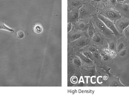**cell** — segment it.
<instances>
[{"label":"cell","instance_id":"cell-13","mask_svg":"<svg viewBox=\"0 0 129 102\" xmlns=\"http://www.w3.org/2000/svg\"><path fill=\"white\" fill-rule=\"evenodd\" d=\"M79 17V12L78 10H75L71 13L70 18L72 21L77 20Z\"/></svg>","mask_w":129,"mask_h":102},{"label":"cell","instance_id":"cell-17","mask_svg":"<svg viewBox=\"0 0 129 102\" xmlns=\"http://www.w3.org/2000/svg\"><path fill=\"white\" fill-rule=\"evenodd\" d=\"M16 36L18 39H23L25 37V34L23 31L20 30L16 33Z\"/></svg>","mask_w":129,"mask_h":102},{"label":"cell","instance_id":"cell-21","mask_svg":"<svg viewBox=\"0 0 129 102\" xmlns=\"http://www.w3.org/2000/svg\"><path fill=\"white\" fill-rule=\"evenodd\" d=\"M124 44L123 43H120L118 45V47H117V50L118 52H120L123 49L124 47Z\"/></svg>","mask_w":129,"mask_h":102},{"label":"cell","instance_id":"cell-4","mask_svg":"<svg viewBox=\"0 0 129 102\" xmlns=\"http://www.w3.org/2000/svg\"><path fill=\"white\" fill-rule=\"evenodd\" d=\"M116 7L117 11L121 16L129 19V4H117Z\"/></svg>","mask_w":129,"mask_h":102},{"label":"cell","instance_id":"cell-19","mask_svg":"<svg viewBox=\"0 0 129 102\" xmlns=\"http://www.w3.org/2000/svg\"><path fill=\"white\" fill-rule=\"evenodd\" d=\"M109 43V47L110 49L111 50H114L116 47H115V43L113 41H110L108 42Z\"/></svg>","mask_w":129,"mask_h":102},{"label":"cell","instance_id":"cell-8","mask_svg":"<svg viewBox=\"0 0 129 102\" xmlns=\"http://www.w3.org/2000/svg\"><path fill=\"white\" fill-rule=\"evenodd\" d=\"M68 6L70 9L79 7L82 5V0H69L68 1Z\"/></svg>","mask_w":129,"mask_h":102},{"label":"cell","instance_id":"cell-20","mask_svg":"<svg viewBox=\"0 0 129 102\" xmlns=\"http://www.w3.org/2000/svg\"><path fill=\"white\" fill-rule=\"evenodd\" d=\"M94 30L93 29V27L92 26V27L91 26H90V28L89 29L88 32V35L89 37H93L94 35Z\"/></svg>","mask_w":129,"mask_h":102},{"label":"cell","instance_id":"cell-29","mask_svg":"<svg viewBox=\"0 0 129 102\" xmlns=\"http://www.w3.org/2000/svg\"><path fill=\"white\" fill-rule=\"evenodd\" d=\"M89 51L92 53H95V52L97 51L96 49L95 48H94L93 47H90L89 49Z\"/></svg>","mask_w":129,"mask_h":102},{"label":"cell","instance_id":"cell-23","mask_svg":"<svg viewBox=\"0 0 129 102\" xmlns=\"http://www.w3.org/2000/svg\"><path fill=\"white\" fill-rule=\"evenodd\" d=\"M124 33L126 37L129 38V26L124 29Z\"/></svg>","mask_w":129,"mask_h":102},{"label":"cell","instance_id":"cell-1","mask_svg":"<svg viewBox=\"0 0 129 102\" xmlns=\"http://www.w3.org/2000/svg\"><path fill=\"white\" fill-rule=\"evenodd\" d=\"M98 17L104 23L108 29L113 32L114 34L115 35L117 38H119L122 36V35L118 31L112 21L101 14L98 15Z\"/></svg>","mask_w":129,"mask_h":102},{"label":"cell","instance_id":"cell-28","mask_svg":"<svg viewBox=\"0 0 129 102\" xmlns=\"http://www.w3.org/2000/svg\"><path fill=\"white\" fill-rule=\"evenodd\" d=\"M92 54H93V56H94V58H96V59H99V54L97 52V51H96V52H95V53H93Z\"/></svg>","mask_w":129,"mask_h":102},{"label":"cell","instance_id":"cell-18","mask_svg":"<svg viewBox=\"0 0 129 102\" xmlns=\"http://www.w3.org/2000/svg\"><path fill=\"white\" fill-rule=\"evenodd\" d=\"M74 63L75 65L78 66H81V65H82L81 60L79 57H77V58H76L74 59Z\"/></svg>","mask_w":129,"mask_h":102},{"label":"cell","instance_id":"cell-2","mask_svg":"<svg viewBox=\"0 0 129 102\" xmlns=\"http://www.w3.org/2000/svg\"><path fill=\"white\" fill-rule=\"evenodd\" d=\"M94 22L96 28L101 33L108 37L111 38L113 37V32L108 29L101 20L98 18H96L95 19Z\"/></svg>","mask_w":129,"mask_h":102},{"label":"cell","instance_id":"cell-27","mask_svg":"<svg viewBox=\"0 0 129 102\" xmlns=\"http://www.w3.org/2000/svg\"><path fill=\"white\" fill-rule=\"evenodd\" d=\"M111 5L113 6H116L117 4V0H109Z\"/></svg>","mask_w":129,"mask_h":102},{"label":"cell","instance_id":"cell-25","mask_svg":"<svg viewBox=\"0 0 129 102\" xmlns=\"http://www.w3.org/2000/svg\"><path fill=\"white\" fill-rule=\"evenodd\" d=\"M103 59L104 61H108L109 59V57L108 55H106L105 54H103Z\"/></svg>","mask_w":129,"mask_h":102},{"label":"cell","instance_id":"cell-9","mask_svg":"<svg viewBox=\"0 0 129 102\" xmlns=\"http://www.w3.org/2000/svg\"><path fill=\"white\" fill-rule=\"evenodd\" d=\"M77 55L81 60H82L84 63H85L86 65H91L93 63L92 60H91L89 58H87L83 54L81 53H78Z\"/></svg>","mask_w":129,"mask_h":102},{"label":"cell","instance_id":"cell-26","mask_svg":"<svg viewBox=\"0 0 129 102\" xmlns=\"http://www.w3.org/2000/svg\"><path fill=\"white\" fill-rule=\"evenodd\" d=\"M72 28V23L71 22L68 23V32H69Z\"/></svg>","mask_w":129,"mask_h":102},{"label":"cell","instance_id":"cell-6","mask_svg":"<svg viewBox=\"0 0 129 102\" xmlns=\"http://www.w3.org/2000/svg\"><path fill=\"white\" fill-rule=\"evenodd\" d=\"M72 45L75 48H80L83 47L87 44V39L85 38H80L75 41Z\"/></svg>","mask_w":129,"mask_h":102},{"label":"cell","instance_id":"cell-7","mask_svg":"<svg viewBox=\"0 0 129 102\" xmlns=\"http://www.w3.org/2000/svg\"><path fill=\"white\" fill-rule=\"evenodd\" d=\"M90 10L87 6H82L79 10V16L81 18L86 17L90 15Z\"/></svg>","mask_w":129,"mask_h":102},{"label":"cell","instance_id":"cell-12","mask_svg":"<svg viewBox=\"0 0 129 102\" xmlns=\"http://www.w3.org/2000/svg\"><path fill=\"white\" fill-rule=\"evenodd\" d=\"M0 29H3V30L9 31L11 32V34L14 32V30L13 29L9 28L8 26L5 25L4 22H0Z\"/></svg>","mask_w":129,"mask_h":102},{"label":"cell","instance_id":"cell-15","mask_svg":"<svg viewBox=\"0 0 129 102\" xmlns=\"http://www.w3.org/2000/svg\"><path fill=\"white\" fill-rule=\"evenodd\" d=\"M34 31L36 34H41L43 31V28L41 25L36 24L34 26Z\"/></svg>","mask_w":129,"mask_h":102},{"label":"cell","instance_id":"cell-32","mask_svg":"<svg viewBox=\"0 0 129 102\" xmlns=\"http://www.w3.org/2000/svg\"><path fill=\"white\" fill-rule=\"evenodd\" d=\"M102 0H93V1L95 2H98L101 1Z\"/></svg>","mask_w":129,"mask_h":102},{"label":"cell","instance_id":"cell-11","mask_svg":"<svg viewBox=\"0 0 129 102\" xmlns=\"http://www.w3.org/2000/svg\"><path fill=\"white\" fill-rule=\"evenodd\" d=\"M76 28L77 29L85 30L87 28V24L84 21H80L77 23Z\"/></svg>","mask_w":129,"mask_h":102},{"label":"cell","instance_id":"cell-3","mask_svg":"<svg viewBox=\"0 0 129 102\" xmlns=\"http://www.w3.org/2000/svg\"><path fill=\"white\" fill-rule=\"evenodd\" d=\"M104 13L103 16L114 22L121 18V16L119 13L117 11L113 9L106 10L104 11Z\"/></svg>","mask_w":129,"mask_h":102},{"label":"cell","instance_id":"cell-24","mask_svg":"<svg viewBox=\"0 0 129 102\" xmlns=\"http://www.w3.org/2000/svg\"><path fill=\"white\" fill-rule=\"evenodd\" d=\"M126 53H127V50H122L120 51V53L119 54L120 56V57H124L125 56H126Z\"/></svg>","mask_w":129,"mask_h":102},{"label":"cell","instance_id":"cell-5","mask_svg":"<svg viewBox=\"0 0 129 102\" xmlns=\"http://www.w3.org/2000/svg\"><path fill=\"white\" fill-rule=\"evenodd\" d=\"M117 23L116 24L117 29L118 30L120 33L121 34L123 32L124 29H125L129 26V20H120V19L117 20Z\"/></svg>","mask_w":129,"mask_h":102},{"label":"cell","instance_id":"cell-22","mask_svg":"<svg viewBox=\"0 0 129 102\" xmlns=\"http://www.w3.org/2000/svg\"><path fill=\"white\" fill-rule=\"evenodd\" d=\"M111 86L113 87L124 86L121 84L119 82L117 81H114L113 82Z\"/></svg>","mask_w":129,"mask_h":102},{"label":"cell","instance_id":"cell-10","mask_svg":"<svg viewBox=\"0 0 129 102\" xmlns=\"http://www.w3.org/2000/svg\"><path fill=\"white\" fill-rule=\"evenodd\" d=\"M82 36V34L79 32H76L71 34L68 36V39L71 41H74L79 38Z\"/></svg>","mask_w":129,"mask_h":102},{"label":"cell","instance_id":"cell-14","mask_svg":"<svg viewBox=\"0 0 129 102\" xmlns=\"http://www.w3.org/2000/svg\"><path fill=\"white\" fill-rule=\"evenodd\" d=\"M92 40L95 43L101 44L102 43V38L98 34H95L92 37Z\"/></svg>","mask_w":129,"mask_h":102},{"label":"cell","instance_id":"cell-31","mask_svg":"<svg viewBox=\"0 0 129 102\" xmlns=\"http://www.w3.org/2000/svg\"><path fill=\"white\" fill-rule=\"evenodd\" d=\"M126 1V0H117V2H123L124 1Z\"/></svg>","mask_w":129,"mask_h":102},{"label":"cell","instance_id":"cell-30","mask_svg":"<svg viewBox=\"0 0 129 102\" xmlns=\"http://www.w3.org/2000/svg\"><path fill=\"white\" fill-rule=\"evenodd\" d=\"M94 74V71H91L89 72L88 75L89 76H92V75H93Z\"/></svg>","mask_w":129,"mask_h":102},{"label":"cell","instance_id":"cell-16","mask_svg":"<svg viewBox=\"0 0 129 102\" xmlns=\"http://www.w3.org/2000/svg\"><path fill=\"white\" fill-rule=\"evenodd\" d=\"M87 58H89L91 60H94V57L93 56V55H92V54L90 51H83L82 53Z\"/></svg>","mask_w":129,"mask_h":102}]
</instances>
